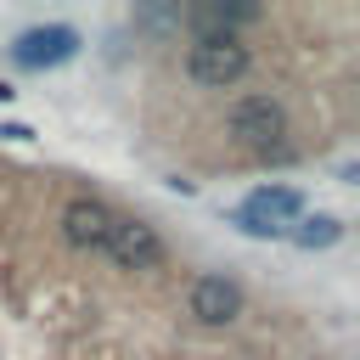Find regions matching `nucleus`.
I'll return each instance as SVG.
<instances>
[{"instance_id":"20e7f679","label":"nucleus","mask_w":360,"mask_h":360,"mask_svg":"<svg viewBox=\"0 0 360 360\" xmlns=\"http://www.w3.org/2000/svg\"><path fill=\"white\" fill-rule=\"evenodd\" d=\"M186 309L197 326H231L242 315V287L231 276H197L191 292H186Z\"/></svg>"},{"instance_id":"0eeeda50","label":"nucleus","mask_w":360,"mask_h":360,"mask_svg":"<svg viewBox=\"0 0 360 360\" xmlns=\"http://www.w3.org/2000/svg\"><path fill=\"white\" fill-rule=\"evenodd\" d=\"M248 208H253V214H264V219H276V225H287V219H298V214H304V197H298L292 186H259V191L248 197Z\"/></svg>"},{"instance_id":"7ed1b4c3","label":"nucleus","mask_w":360,"mask_h":360,"mask_svg":"<svg viewBox=\"0 0 360 360\" xmlns=\"http://www.w3.org/2000/svg\"><path fill=\"white\" fill-rule=\"evenodd\" d=\"M101 259H112L118 270H158L163 264V242L146 219H129V214H112V231H107V248Z\"/></svg>"},{"instance_id":"1a4fd4ad","label":"nucleus","mask_w":360,"mask_h":360,"mask_svg":"<svg viewBox=\"0 0 360 360\" xmlns=\"http://www.w3.org/2000/svg\"><path fill=\"white\" fill-rule=\"evenodd\" d=\"M231 219H236V231H242V236H259V242H264V236H287V225H276V219H264V214H253L248 202H242V208H236Z\"/></svg>"},{"instance_id":"f257e3e1","label":"nucleus","mask_w":360,"mask_h":360,"mask_svg":"<svg viewBox=\"0 0 360 360\" xmlns=\"http://www.w3.org/2000/svg\"><path fill=\"white\" fill-rule=\"evenodd\" d=\"M225 135L259 158H287V107L264 90H248L225 107Z\"/></svg>"},{"instance_id":"39448f33","label":"nucleus","mask_w":360,"mask_h":360,"mask_svg":"<svg viewBox=\"0 0 360 360\" xmlns=\"http://www.w3.org/2000/svg\"><path fill=\"white\" fill-rule=\"evenodd\" d=\"M73 51H79V34L68 22H45V28H28V34L11 39V56L22 68H62Z\"/></svg>"},{"instance_id":"9d476101","label":"nucleus","mask_w":360,"mask_h":360,"mask_svg":"<svg viewBox=\"0 0 360 360\" xmlns=\"http://www.w3.org/2000/svg\"><path fill=\"white\" fill-rule=\"evenodd\" d=\"M0 135H6V141H34V129H28V124H6Z\"/></svg>"},{"instance_id":"423d86ee","label":"nucleus","mask_w":360,"mask_h":360,"mask_svg":"<svg viewBox=\"0 0 360 360\" xmlns=\"http://www.w3.org/2000/svg\"><path fill=\"white\" fill-rule=\"evenodd\" d=\"M62 236L79 248V253H101L107 248V231H112V208L107 202H96V197H73V202H62Z\"/></svg>"},{"instance_id":"6e6552de","label":"nucleus","mask_w":360,"mask_h":360,"mask_svg":"<svg viewBox=\"0 0 360 360\" xmlns=\"http://www.w3.org/2000/svg\"><path fill=\"white\" fill-rule=\"evenodd\" d=\"M338 236H343V225H338L332 214H298V231H292V242H298V248H309V253H315V248H332Z\"/></svg>"},{"instance_id":"f03ea898","label":"nucleus","mask_w":360,"mask_h":360,"mask_svg":"<svg viewBox=\"0 0 360 360\" xmlns=\"http://www.w3.org/2000/svg\"><path fill=\"white\" fill-rule=\"evenodd\" d=\"M248 68H253V51L236 34H197V45L186 51V79L202 90H231Z\"/></svg>"}]
</instances>
